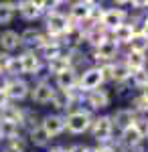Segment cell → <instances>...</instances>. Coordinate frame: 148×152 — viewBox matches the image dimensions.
<instances>
[{"label":"cell","mask_w":148,"mask_h":152,"mask_svg":"<svg viewBox=\"0 0 148 152\" xmlns=\"http://www.w3.org/2000/svg\"><path fill=\"white\" fill-rule=\"evenodd\" d=\"M93 122V118L87 110H73L65 116V130L71 134H83L87 132Z\"/></svg>","instance_id":"obj_1"},{"label":"cell","mask_w":148,"mask_h":152,"mask_svg":"<svg viewBox=\"0 0 148 152\" xmlns=\"http://www.w3.org/2000/svg\"><path fill=\"white\" fill-rule=\"evenodd\" d=\"M103 73L100 69V65L97 67H87V69L83 71L79 75V83H77V87H79L81 91H95V89H100L103 85Z\"/></svg>","instance_id":"obj_2"},{"label":"cell","mask_w":148,"mask_h":152,"mask_svg":"<svg viewBox=\"0 0 148 152\" xmlns=\"http://www.w3.org/2000/svg\"><path fill=\"white\" fill-rule=\"evenodd\" d=\"M91 136L100 144H106V142L112 140V132H114V124H112V118L110 116H97L93 122H91Z\"/></svg>","instance_id":"obj_3"},{"label":"cell","mask_w":148,"mask_h":152,"mask_svg":"<svg viewBox=\"0 0 148 152\" xmlns=\"http://www.w3.org/2000/svg\"><path fill=\"white\" fill-rule=\"evenodd\" d=\"M4 95H6L8 102H23L31 95V85L24 81L23 77H10Z\"/></svg>","instance_id":"obj_4"},{"label":"cell","mask_w":148,"mask_h":152,"mask_svg":"<svg viewBox=\"0 0 148 152\" xmlns=\"http://www.w3.org/2000/svg\"><path fill=\"white\" fill-rule=\"evenodd\" d=\"M53 95H55V87L47 81V79H41L39 83H34V87H31V99H33V104H37V105L51 104Z\"/></svg>","instance_id":"obj_5"},{"label":"cell","mask_w":148,"mask_h":152,"mask_svg":"<svg viewBox=\"0 0 148 152\" xmlns=\"http://www.w3.org/2000/svg\"><path fill=\"white\" fill-rule=\"evenodd\" d=\"M41 128L53 140L55 136H61L65 132V118L59 116V114H49V116L41 118Z\"/></svg>","instance_id":"obj_6"},{"label":"cell","mask_w":148,"mask_h":152,"mask_svg":"<svg viewBox=\"0 0 148 152\" xmlns=\"http://www.w3.org/2000/svg\"><path fill=\"white\" fill-rule=\"evenodd\" d=\"M47 43V35L43 31L34 28V26H29L21 33V45L26 47V51H37L39 47H43Z\"/></svg>","instance_id":"obj_7"},{"label":"cell","mask_w":148,"mask_h":152,"mask_svg":"<svg viewBox=\"0 0 148 152\" xmlns=\"http://www.w3.org/2000/svg\"><path fill=\"white\" fill-rule=\"evenodd\" d=\"M18 61H21V69H23V75H39V71L43 67V61L39 59V55L34 51H24L18 55Z\"/></svg>","instance_id":"obj_8"},{"label":"cell","mask_w":148,"mask_h":152,"mask_svg":"<svg viewBox=\"0 0 148 152\" xmlns=\"http://www.w3.org/2000/svg\"><path fill=\"white\" fill-rule=\"evenodd\" d=\"M126 10H122V8H106L103 10V16H102V20H100V24H102L106 31H116L118 26H122L126 20Z\"/></svg>","instance_id":"obj_9"},{"label":"cell","mask_w":148,"mask_h":152,"mask_svg":"<svg viewBox=\"0 0 148 152\" xmlns=\"http://www.w3.org/2000/svg\"><path fill=\"white\" fill-rule=\"evenodd\" d=\"M63 51H65V49H63V43H61L59 39H49V37H47V43L43 47H39L34 53L39 55L41 61H47V63H49V61L57 59L59 55H63Z\"/></svg>","instance_id":"obj_10"},{"label":"cell","mask_w":148,"mask_h":152,"mask_svg":"<svg viewBox=\"0 0 148 152\" xmlns=\"http://www.w3.org/2000/svg\"><path fill=\"white\" fill-rule=\"evenodd\" d=\"M118 53H120V45L116 43L114 39L110 37L108 41H103L100 47H95L93 51V57L97 59V61H106V63H114L116 57H118Z\"/></svg>","instance_id":"obj_11"},{"label":"cell","mask_w":148,"mask_h":152,"mask_svg":"<svg viewBox=\"0 0 148 152\" xmlns=\"http://www.w3.org/2000/svg\"><path fill=\"white\" fill-rule=\"evenodd\" d=\"M110 118H112V124H114V128H116V130H120V132H124V130L132 128V126L136 124L138 114H134L130 107H122V110H118L114 116H110Z\"/></svg>","instance_id":"obj_12"},{"label":"cell","mask_w":148,"mask_h":152,"mask_svg":"<svg viewBox=\"0 0 148 152\" xmlns=\"http://www.w3.org/2000/svg\"><path fill=\"white\" fill-rule=\"evenodd\" d=\"M18 47H23L21 45V33H16L12 28H2L0 31V51L12 55Z\"/></svg>","instance_id":"obj_13"},{"label":"cell","mask_w":148,"mask_h":152,"mask_svg":"<svg viewBox=\"0 0 148 152\" xmlns=\"http://www.w3.org/2000/svg\"><path fill=\"white\" fill-rule=\"evenodd\" d=\"M16 12L21 14V18L26 20V23H33V20L43 16V10L39 6V2H34V0H18Z\"/></svg>","instance_id":"obj_14"},{"label":"cell","mask_w":148,"mask_h":152,"mask_svg":"<svg viewBox=\"0 0 148 152\" xmlns=\"http://www.w3.org/2000/svg\"><path fill=\"white\" fill-rule=\"evenodd\" d=\"M77 83H79L77 69H67L63 73H59V75H55V85H57L59 91H75Z\"/></svg>","instance_id":"obj_15"},{"label":"cell","mask_w":148,"mask_h":152,"mask_svg":"<svg viewBox=\"0 0 148 152\" xmlns=\"http://www.w3.org/2000/svg\"><path fill=\"white\" fill-rule=\"evenodd\" d=\"M93 4H95V2H91V0L71 2V4H69V18H71V20H75L77 24L83 23V20H87V18H89L91 8H93Z\"/></svg>","instance_id":"obj_16"},{"label":"cell","mask_w":148,"mask_h":152,"mask_svg":"<svg viewBox=\"0 0 148 152\" xmlns=\"http://www.w3.org/2000/svg\"><path fill=\"white\" fill-rule=\"evenodd\" d=\"M87 104L91 105V110H103L110 105V91L108 89H95V91H89L87 95Z\"/></svg>","instance_id":"obj_17"},{"label":"cell","mask_w":148,"mask_h":152,"mask_svg":"<svg viewBox=\"0 0 148 152\" xmlns=\"http://www.w3.org/2000/svg\"><path fill=\"white\" fill-rule=\"evenodd\" d=\"M73 91H59L55 89V95H53V99H51V105L57 110V112H63V110H69L71 105H73Z\"/></svg>","instance_id":"obj_18"},{"label":"cell","mask_w":148,"mask_h":152,"mask_svg":"<svg viewBox=\"0 0 148 152\" xmlns=\"http://www.w3.org/2000/svg\"><path fill=\"white\" fill-rule=\"evenodd\" d=\"M126 67L130 69V73H136V71H144L146 69V55H142V53H134V51H130L128 55H126Z\"/></svg>","instance_id":"obj_19"},{"label":"cell","mask_w":148,"mask_h":152,"mask_svg":"<svg viewBox=\"0 0 148 152\" xmlns=\"http://www.w3.org/2000/svg\"><path fill=\"white\" fill-rule=\"evenodd\" d=\"M18 136H21V126L10 122V120H2L0 118V138L2 140H14Z\"/></svg>","instance_id":"obj_20"},{"label":"cell","mask_w":148,"mask_h":152,"mask_svg":"<svg viewBox=\"0 0 148 152\" xmlns=\"http://www.w3.org/2000/svg\"><path fill=\"white\" fill-rule=\"evenodd\" d=\"M108 39H110V31H106L102 24H95V28H93V31H89V33L85 35V41H87L93 49L100 47L103 41H108Z\"/></svg>","instance_id":"obj_21"},{"label":"cell","mask_w":148,"mask_h":152,"mask_svg":"<svg viewBox=\"0 0 148 152\" xmlns=\"http://www.w3.org/2000/svg\"><path fill=\"white\" fill-rule=\"evenodd\" d=\"M110 37L114 39L118 45H130V41H132V37H134V31H132V26L130 24H122V26H118L116 31L110 33Z\"/></svg>","instance_id":"obj_22"},{"label":"cell","mask_w":148,"mask_h":152,"mask_svg":"<svg viewBox=\"0 0 148 152\" xmlns=\"http://www.w3.org/2000/svg\"><path fill=\"white\" fill-rule=\"evenodd\" d=\"M18 2H0V26H8L14 20Z\"/></svg>","instance_id":"obj_23"},{"label":"cell","mask_w":148,"mask_h":152,"mask_svg":"<svg viewBox=\"0 0 148 152\" xmlns=\"http://www.w3.org/2000/svg\"><path fill=\"white\" fill-rule=\"evenodd\" d=\"M67 69H73V67H71V63H69L65 51H63V55H59L57 59H53V61L47 63V71L53 73V75H59V73H63V71H67Z\"/></svg>","instance_id":"obj_24"},{"label":"cell","mask_w":148,"mask_h":152,"mask_svg":"<svg viewBox=\"0 0 148 152\" xmlns=\"http://www.w3.org/2000/svg\"><path fill=\"white\" fill-rule=\"evenodd\" d=\"M120 142L124 144V148H132V146L142 144V136H140V132L136 130V126H132V128H128V130H124V132H122Z\"/></svg>","instance_id":"obj_25"},{"label":"cell","mask_w":148,"mask_h":152,"mask_svg":"<svg viewBox=\"0 0 148 152\" xmlns=\"http://www.w3.org/2000/svg\"><path fill=\"white\" fill-rule=\"evenodd\" d=\"M29 142H31L33 146H37V148H43V146H47V144L51 142V138L43 132L41 126H37V128L29 130Z\"/></svg>","instance_id":"obj_26"},{"label":"cell","mask_w":148,"mask_h":152,"mask_svg":"<svg viewBox=\"0 0 148 152\" xmlns=\"http://www.w3.org/2000/svg\"><path fill=\"white\" fill-rule=\"evenodd\" d=\"M130 51L146 55V53H148V35H144V33H138V35L132 37V41H130Z\"/></svg>","instance_id":"obj_27"},{"label":"cell","mask_w":148,"mask_h":152,"mask_svg":"<svg viewBox=\"0 0 148 152\" xmlns=\"http://www.w3.org/2000/svg\"><path fill=\"white\" fill-rule=\"evenodd\" d=\"M128 81L132 83L134 87H138V89H144L148 85V71H136V73H130V79Z\"/></svg>","instance_id":"obj_28"},{"label":"cell","mask_w":148,"mask_h":152,"mask_svg":"<svg viewBox=\"0 0 148 152\" xmlns=\"http://www.w3.org/2000/svg\"><path fill=\"white\" fill-rule=\"evenodd\" d=\"M134 114H148V99L146 97H142V95H138V97H134L132 99V107H130Z\"/></svg>","instance_id":"obj_29"},{"label":"cell","mask_w":148,"mask_h":152,"mask_svg":"<svg viewBox=\"0 0 148 152\" xmlns=\"http://www.w3.org/2000/svg\"><path fill=\"white\" fill-rule=\"evenodd\" d=\"M2 152H24V140L21 136L14 140H8V144L2 148Z\"/></svg>","instance_id":"obj_30"},{"label":"cell","mask_w":148,"mask_h":152,"mask_svg":"<svg viewBox=\"0 0 148 152\" xmlns=\"http://www.w3.org/2000/svg\"><path fill=\"white\" fill-rule=\"evenodd\" d=\"M67 150L69 152H85V150H87V146H85V144H73V146H69Z\"/></svg>","instance_id":"obj_31"},{"label":"cell","mask_w":148,"mask_h":152,"mask_svg":"<svg viewBox=\"0 0 148 152\" xmlns=\"http://www.w3.org/2000/svg\"><path fill=\"white\" fill-rule=\"evenodd\" d=\"M126 152H144V148H142V144H138V146H132V148H126Z\"/></svg>","instance_id":"obj_32"},{"label":"cell","mask_w":148,"mask_h":152,"mask_svg":"<svg viewBox=\"0 0 148 152\" xmlns=\"http://www.w3.org/2000/svg\"><path fill=\"white\" fill-rule=\"evenodd\" d=\"M49 152H69L65 146H53V148H49Z\"/></svg>","instance_id":"obj_33"},{"label":"cell","mask_w":148,"mask_h":152,"mask_svg":"<svg viewBox=\"0 0 148 152\" xmlns=\"http://www.w3.org/2000/svg\"><path fill=\"white\" fill-rule=\"evenodd\" d=\"M142 33H144V35H148V16L142 20Z\"/></svg>","instance_id":"obj_34"},{"label":"cell","mask_w":148,"mask_h":152,"mask_svg":"<svg viewBox=\"0 0 148 152\" xmlns=\"http://www.w3.org/2000/svg\"><path fill=\"white\" fill-rule=\"evenodd\" d=\"M140 95H142V97H146V99H148V85L144 87V89H142V94H140Z\"/></svg>","instance_id":"obj_35"},{"label":"cell","mask_w":148,"mask_h":152,"mask_svg":"<svg viewBox=\"0 0 148 152\" xmlns=\"http://www.w3.org/2000/svg\"><path fill=\"white\" fill-rule=\"evenodd\" d=\"M85 152H97V150H95V148H89V146H87V150H85Z\"/></svg>","instance_id":"obj_36"},{"label":"cell","mask_w":148,"mask_h":152,"mask_svg":"<svg viewBox=\"0 0 148 152\" xmlns=\"http://www.w3.org/2000/svg\"><path fill=\"white\" fill-rule=\"evenodd\" d=\"M146 12H148V4H146Z\"/></svg>","instance_id":"obj_37"}]
</instances>
